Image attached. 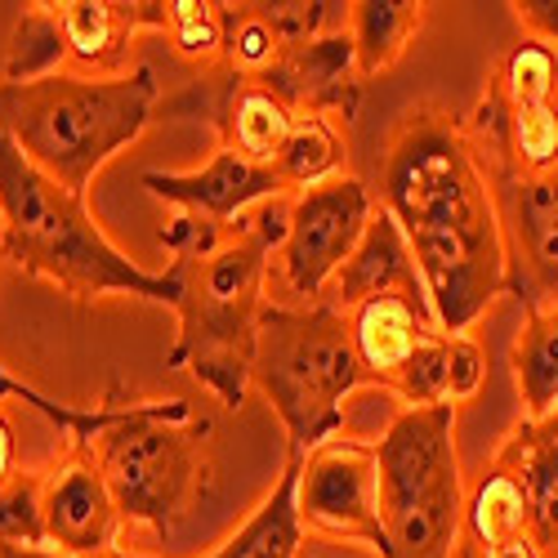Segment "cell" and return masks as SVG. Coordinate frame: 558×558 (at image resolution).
Masks as SVG:
<instances>
[{"label": "cell", "instance_id": "6da1fadb", "mask_svg": "<svg viewBox=\"0 0 558 558\" xmlns=\"http://www.w3.org/2000/svg\"><path fill=\"white\" fill-rule=\"evenodd\" d=\"M376 202L407 232L438 331L470 336L509 295V259L492 179L464 117L434 104L411 108L380 153Z\"/></svg>", "mask_w": 558, "mask_h": 558}, {"label": "cell", "instance_id": "7a4b0ae2", "mask_svg": "<svg viewBox=\"0 0 558 558\" xmlns=\"http://www.w3.org/2000/svg\"><path fill=\"white\" fill-rule=\"evenodd\" d=\"M287 232L291 197H277L228 228H215L193 215H174L157 238L179 282V331L166 353V366L189 371L228 411H242L251 393L259 317L268 304L264 282L272 255L287 246Z\"/></svg>", "mask_w": 558, "mask_h": 558}, {"label": "cell", "instance_id": "3957f363", "mask_svg": "<svg viewBox=\"0 0 558 558\" xmlns=\"http://www.w3.org/2000/svg\"><path fill=\"white\" fill-rule=\"evenodd\" d=\"M27 407L63 442H81L95 456L125 527L170 536L215 483V429L183 398H134L112 385L99 402H59L36 389Z\"/></svg>", "mask_w": 558, "mask_h": 558}, {"label": "cell", "instance_id": "277c9868", "mask_svg": "<svg viewBox=\"0 0 558 558\" xmlns=\"http://www.w3.org/2000/svg\"><path fill=\"white\" fill-rule=\"evenodd\" d=\"M0 255L27 277H45L76 304H95L108 295H130L174 308V272L138 268L99 219L85 197L68 193L59 179L36 170L14 138L0 130Z\"/></svg>", "mask_w": 558, "mask_h": 558}, {"label": "cell", "instance_id": "5b68a950", "mask_svg": "<svg viewBox=\"0 0 558 558\" xmlns=\"http://www.w3.org/2000/svg\"><path fill=\"white\" fill-rule=\"evenodd\" d=\"M157 108L161 89L144 63L117 81L76 72H54L32 85L0 81V130L36 170L76 197H89L95 174L157 121Z\"/></svg>", "mask_w": 558, "mask_h": 558}, {"label": "cell", "instance_id": "8992f818", "mask_svg": "<svg viewBox=\"0 0 558 558\" xmlns=\"http://www.w3.org/2000/svg\"><path fill=\"white\" fill-rule=\"evenodd\" d=\"M251 385L268 398L287 429V451L308 456L327 438L344 434V407L357 389H376L353 349L349 317L317 304H264Z\"/></svg>", "mask_w": 558, "mask_h": 558}, {"label": "cell", "instance_id": "52a82bcc", "mask_svg": "<svg viewBox=\"0 0 558 558\" xmlns=\"http://www.w3.org/2000/svg\"><path fill=\"white\" fill-rule=\"evenodd\" d=\"M389 558H460L464 478L456 407H402L376 442Z\"/></svg>", "mask_w": 558, "mask_h": 558}, {"label": "cell", "instance_id": "ba28073f", "mask_svg": "<svg viewBox=\"0 0 558 558\" xmlns=\"http://www.w3.org/2000/svg\"><path fill=\"white\" fill-rule=\"evenodd\" d=\"M300 523H304V536H322L336 545H362L376 558H389L376 442L336 434L304 456Z\"/></svg>", "mask_w": 558, "mask_h": 558}, {"label": "cell", "instance_id": "9c48e42d", "mask_svg": "<svg viewBox=\"0 0 558 558\" xmlns=\"http://www.w3.org/2000/svg\"><path fill=\"white\" fill-rule=\"evenodd\" d=\"M376 210H380L376 193H371L357 174H344V179L322 183V189L295 193L287 246L277 251L291 295H300L304 304H317L327 295L331 277L357 251L362 232Z\"/></svg>", "mask_w": 558, "mask_h": 558}, {"label": "cell", "instance_id": "30bf717a", "mask_svg": "<svg viewBox=\"0 0 558 558\" xmlns=\"http://www.w3.org/2000/svg\"><path fill=\"white\" fill-rule=\"evenodd\" d=\"M492 197L505 232L509 295H519L523 308L558 304V166L492 179Z\"/></svg>", "mask_w": 558, "mask_h": 558}, {"label": "cell", "instance_id": "8fae6325", "mask_svg": "<svg viewBox=\"0 0 558 558\" xmlns=\"http://www.w3.org/2000/svg\"><path fill=\"white\" fill-rule=\"evenodd\" d=\"M40 519L45 541L59 554H108L121 536V509L112 487L81 442H63L50 470H40Z\"/></svg>", "mask_w": 558, "mask_h": 558}, {"label": "cell", "instance_id": "7c38bea8", "mask_svg": "<svg viewBox=\"0 0 558 558\" xmlns=\"http://www.w3.org/2000/svg\"><path fill=\"white\" fill-rule=\"evenodd\" d=\"M138 183H144L157 202L179 206V215L206 219L215 228L238 223L242 215H251L264 202L291 197L272 166H255L228 148H215L202 170H179V174L174 170H144Z\"/></svg>", "mask_w": 558, "mask_h": 558}, {"label": "cell", "instance_id": "4fadbf2b", "mask_svg": "<svg viewBox=\"0 0 558 558\" xmlns=\"http://www.w3.org/2000/svg\"><path fill=\"white\" fill-rule=\"evenodd\" d=\"M259 85L272 89L295 117H327L336 125H349L366 95L349 27L317 36L300 50H282V59L259 76Z\"/></svg>", "mask_w": 558, "mask_h": 558}, {"label": "cell", "instance_id": "5bb4252c", "mask_svg": "<svg viewBox=\"0 0 558 558\" xmlns=\"http://www.w3.org/2000/svg\"><path fill=\"white\" fill-rule=\"evenodd\" d=\"M54 19L68 45V72L117 81L138 68L134 36L166 32V0H59Z\"/></svg>", "mask_w": 558, "mask_h": 558}, {"label": "cell", "instance_id": "9a60e30c", "mask_svg": "<svg viewBox=\"0 0 558 558\" xmlns=\"http://www.w3.org/2000/svg\"><path fill=\"white\" fill-rule=\"evenodd\" d=\"M344 317H349L353 349H357L362 366L371 371V380L385 393H393L411 371V362L442 336L425 295H376Z\"/></svg>", "mask_w": 558, "mask_h": 558}, {"label": "cell", "instance_id": "2e32d148", "mask_svg": "<svg viewBox=\"0 0 558 558\" xmlns=\"http://www.w3.org/2000/svg\"><path fill=\"white\" fill-rule=\"evenodd\" d=\"M376 295H425L421 268H415V255L407 246V232L398 228V219L385 206L371 215L357 251L331 277V287H327V295H322V300L336 304L340 313H353L357 304L376 300Z\"/></svg>", "mask_w": 558, "mask_h": 558}, {"label": "cell", "instance_id": "e0dca14e", "mask_svg": "<svg viewBox=\"0 0 558 558\" xmlns=\"http://www.w3.org/2000/svg\"><path fill=\"white\" fill-rule=\"evenodd\" d=\"M492 460L523 483L527 523L541 558H558V411L545 421H519Z\"/></svg>", "mask_w": 558, "mask_h": 558}, {"label": "cell", "instance_id": "ac0fdd59", "mask_svg": "<svg viewBox=\"0 0 558 558\" xmlns=\"http://www.w3.org/2000/svg\"><path fill=\"white\" fill-rule=\"evenodd\" d=\"M300 470L304 456L287 451L282 478L259 500L255 514L232 532L210 558H300L304 549V523H300Z\"/></svg>", "mask_w": 558, "mask_h": 558}, {"label": "cell", "instance_id": "d6986e66", "mask_svg": "<svg viewBox=\"0 0 558 558\" xmlns=\"http://www.w3.org/2000/svg\"><path fill=\"white\" fill-rule=\"evenodd\" d=\"M532 523H527V496L523 483L505 470V464L487 460L483 474L474 478V487L464 492V545L460 558H474L483 549L509 545V541H527Z\"/></svg>", "mask_w": 558, "mask_h": 558}, {"label": "cell", "instance_id": "ffe728a7", "mask_svg": "<svg viewBox=\"0 0 558 558\" xmlns=\"http://www.w3.org/2000/svg\"><path fill=\"white\" fill-rule=\"evenodd\" d=\"M514 385L523 415L519 421H545L558 411V304H527L523 327L509 349Z\"/></svg>", "mask_w": 558, "mask_h": 558}, {"label": "cell", "instance_id": "44dd1931", "mask_svg": "<svg viewBox=\"0 0 558 558\" xmlns=\"http://www.w3.org/2000/svg\"><path fill=\"white\" fill-rule=\"evenodd\" d=\"M425 10L429 5L421 0H357L349 14V36L366 81L389 72L411 50L415 32L425 27Z\"/></svg>", "mask_w": 558, "mask_h": 558}, {"label": "cell", "instance_id": "7402d4cb", "mask_svg": "<svg viewBox=\"0 0 558 558\" xmlns=\"http://www.w3.org/2000/svg\"><path fill=\"white\" fill-rule=\"evenodd\" d=\"M344 166H349L344 130L327 117H295L282 153H277V161H272L277 179L287 183L291 197L308 193V189H322V183H331V179H344Z\"/></svg>", "mask_w": 558, "mask_h": 558}, {"label": "cell", "instance_id": "603a6c76", "mask_svg": "<svg viewBox=\"0 0 558 558\" xmlns=\"http://www.w3.org/2000/svg\"><path fill=\"white\" fill-rule=\"evenodd\" d=\"M54 72H68V45H63L54 5L50 0H36V5H27L19 14V23H14L0 81L5 85H32V81H45Z\"/></svg>", "mask_w": 558, "mask_h": 558}, {"label": "cell", "instance_id": "cb8c5ba5", "mask_svg": "<svg viewBox=\"0 0 558 558\" xmlns=\"http://www.w3.org/2000/svg\"><path fill=\"white\" fill-rule=\"evenodd\" d=\"M166 36L183 63L202 72L223 59V0H166Z\"/></svg>", "mask_w": 558, "mask_h": 558}, {"label": "cell", "instance_id": "d4e9b609", "mask_svg": "<svg viewBox=\"0 0 558 558\" xmlns=\"http://www.w3.org/2000/svg\"><path fill=\"white\" fill-rule=\"evenodd\" d=\"M277 59H282V40L272 36L268 19L259 14V0L246 5H223V68L259 81Z\"/></svg>", "mask_w": 558, "mask_h": 558}, {"label": "cell", "instance_id": "484cf974", "mask_svg": "<svg viewBox=\"0 0 558 558\" xmlns=\"http://www.w3.org/2000/svg\"><path fill=\"white\" fill-rule=\"evenodd\" d=\"M259 14L282 40V50H300L317 36L344 32L353 5H340V0H259Z\"/></svg>", "mask_w": 558, "mask_h": 558}, {"label": "cell", "instance_id": "4316f807", "mask_svg": "<svg viewBox=\"0 0 558 558\" xmlns=\"http://www.w3.org/2000/svg\"><path fill=\"white\" fill-rule=\"evenodd\" d=\"M0 545L19 549H50L40 519V470H23L10 492H0Z\"/></svg>", "mask_w": 558, "mask_h": 558}, {"label": "cell", "instance_id": "83f0119b", "mask_svg": "<svg viewBox=\"0 0 558 558\" xmlns=\"http://www.w3.org/2000/svg\"><path fill=\"white\" fill-rule=\"evenodd\" d=\"M509 10H514L523 36H536L558 50V0H514Z\"/></svg>", "mask_w": 558, "mask_h": 558}, {"label": "cell", "instance_id": "f1b7e54d", "mask_svg": "<svg viewBox=\"0 0 558 558\" xmlns=\"http://www.w3.org/2000/svg\"><path fill=\"white\" fill-rule=\"evenodd\" d=\"M19 442H14V425H10V415L0 411V492H10L19 483Z\"/></svg>", "mask_w": 558, "mask_h": 558}, {"label": "cell", "instance_id": "f546056e", "mask_svg": "<svg viewBox=\"0 0 558 558\" xmlns=\"http://www.w3.org/2000/svg\"><path fill=\"white\" fill-rule=\"evenodd\" d=\"M0 558H148L134 549H108V554H59V549H19V545H0Z\"/></svg>", "mask_w": 558, "mask_h": 558}, {"label": "cell", "instance_id": "4dcf8cb0", "mask_svg": "<svg viewBox=\"0 0 558 558\" xmlns=\"http://www.w3.org/2000/svg\"><path fill=\"white\" fill-rule=\"evenodd\" d=\"M474 558H541V549H536V541L527 536V541H509V545L483 549V554H474Z\"/></svg>", "mask_w": 558, "mask_h": 558}, {"label": "cell", "instance_id": "1f68e13d", "mask_svg": "<svg viewBox=\"0 0 558 558\" xmlns=\"http://www.w3.org/2000/svg\"><path fill=\"white\" fill-rule=\"evenodd\" d=\"M32 385L27 380H19V376H10V366H0V398H23V402H32Z\"/></svg>", "mask_w": 558, "mask_h": 558}]
</instances>
